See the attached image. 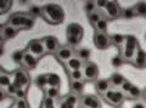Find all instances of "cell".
Wrapping results in <instances>:
<instances>
[{
	"label": "cell",
	"instance_id": "1",
	"mask_svg": "<svg viewBox=\"0 0 146 108\" xmlns=\"http://www.w3.org/2000/svg\"><path fill=\"white\" fill-rule=\"evenodd\" d=\"M42 16L50 24H60L65 18V11L57 4H46L42 7Z\"/></svg>",
	"mask_w": 146,
	"mask_h": 108
},
{
	"label": "cell",
	"instance_id": "2",
	"mask_svg": "<svg viewBox=\"0 0 146 108\" xmlns=\"http://www.w3.org/2000/svg\"><path fill=\"white\" fill-rule=\"evenodd\" d=\"M34 17L29 13H15L7 21L9 26H12L17 29H31L34 26Z\"/></svg>",
	"mask_w": 146,
	"mask_h": 108
},
{
	"label": "cell",
	"instance_id": "3",
	"mask_svg": "<svg viewBox=\"0 0 146 108\" xmlns=\"http://www.w3.org/2000/svg\"><path fill=\"white\" fill-rule=\"evenodd\" d=\"M83 27L79 23H70L67 26L66 29V37H67V43L74 46V45H78L82 39H83Z\"/></svg>",
	"mask_w": 146,
	"mask_h": 108
},
{
	"label": "cell",
	"instance_id": "4",
	"mask_svg": "<svg viewBox=\"0 0 146 108\" xmlns=\"http://www.w3.org/2000/svg\"><path fill=\"white\" fill-rule=\"evenodd\" d=\"M124 46H123V60L131 61L135 55L136 50L139 49L138 46V40L134 35H127L124 40Z\"/></svg>",
	"mask_w": 146,
	"mask_h": 108
},
{
	"label": "cell",
	"instance_id": "5",
	"mask_svg": "<svg viewBox=\"0 0 146 108\" xmlns=\"http://www.w3.org/2000/svg\"><path fill=\"white\" fill-rule=\"evenodd\" d=\"M27 51L31 52L32 55H34L36 58L44 56L46 51H45L43 40H31V41L27 44Z\"/></svg>",
	"mask_w": 146,
	"mask_h": 108
},
{
	"label": "cell",
	"instance_id": "6",
	"mask_svg": "<svg viewBox=\"0 0 146 108\" xmlns=\"http://www.w3.org/2000/svg\"><path fill=\"white\" fill-rule=\"evenodd\" d=\"M104 97H105V100L111 103L112 106H119L125 98V96L123 95V92L117 91V90H112V89H110L107 92H105Z\"/></svg>",
	"mask_w": 146,
	"mask_h": 108
},
{
	"label": "cell",
	"instance_id": "7",
	"mask_svg": "<svg viewBox=\"0 0 146 108\" xmlns=\"http://www.w3.org/2000/svg\"><path fill=\"white\" fill-rule=\"evenodd\" d=\"M82 72H83V76L86 80H94L99 76V68L93 62H88L86 65H84Z\"/></svg>",
	"mask_w": 146,
	"mask_h": 108
},
{
	"label": "cell",
	"instance_id": "8",
	"mask_svg": "<svg viewBox=\"0 0 146 108\" xmlns=\"http://www.w3.org/2000/svg\"><path fill=\"white\" fill-rule=\"evenodd\" d=\"M29 83V78L27 73L25 70H21V69H17L15 73H13V80H12V84L15 85L17 89H21L22 86H25Z\"/></svg>",
	"mask_w": 146,
	"mask_h": 108
},
{
	"label": "cell",
	"instance_id": "9",
	"mask_svg": "<svg viewBox=\"0 0 146 108\" xmlns=\"http://www.w3.org/2000/svg\"><path fill=\"white\" fill-rule=\"evenodd\" d=\"M105 10H106V15L108 16V18H117V17L122 16V9L119 4L115 1H107Z\"/></svg>",
	"mask_w": 146,
	"mask_h": 108
},
{
	"label": "cell",
	"instance_id": "10",
	"mask_svg": "<svg viewBox=\"0 0 146 108\" xmlns=\"http://www.w3.org/2000/svg\"><path fill=\"white\" fill-rule=\"evenodd\" d=\"M43 44H44L45 51L50 52V53L57 52V50L60 49V45H58V40L55 38V37H52V35L45 37V38L43 39Z\"/></svg>",
	"mask_w": 146,
	"mask_h": 108
},
{
	"label": "cell",
	"instance_id": "11",
	"mask_svg": "<svg viewBox=\"0 0 146 108\" xmlns=\"http://www.w3.org/2000/svg\"><path fill=\"white\" fill-rule=\"evenodd\" d=\"M110 43H111L110 41V37L106 33H99V32L95 33L94 44L98 49H100V50H105V49L108 47Z\"/></svg>",
	"mask_w": 146,
	"mask_h": 108
},
{
	"label": "cell",
	"instance_id": "12",
	"mask_svg": "<svg viewBox=\"0 0 146 108\" xmlns=\"http://www.w3.org/2000/svg\"><path fill=\"white\" fill-rule=\"evenodd\" d=\"M131 63H133V66L138 67V68H144V67H146V52L143 49L139 47L138 50H136L133 60H131Z\"/></svg>",
	"mask_w": 146,
	"mask_h": 108
},
{
	"label": "cell",
	"instance_id": "13",
	"mask_svg": "<svg viewBox=\"0 0 146 108\" xmlns=\"http://www.w3.org/2000/svg\"><path fill=\"white\" fill-rule=\"evenodd\" d=\"M56 57L60 60L61 62H68L73 57V50L70 46H62L57 50L56 52Z\"/></svg>",
	"mask_w": 146,
	"mask_h": 108
},
{
	"label": "cell",
	"instance_id": "14",
	"mask_svg": "<svg viewBox=\"0 0 146 108\" xmlns=\"http://www.w3.org/2000/svg\"><path fill=\"white\" fill-rule=\"evenodd\" d=\"M82 105L86 108H100V101L93 95H85L82 98Z\"/></svg>",
	"mask_w": 146,
	"mask_h": 108
},
{
	"label": "cell",
	"instance_id": "15",
	"mask_svg": "<svg viewBox=\"0 0 146 108\" xmlns=\"http://www.w3.org/2000/svg\"><path fill=\"white\" fill-rule=\"evenodd\" d=\"M36 63H38V58L26 50L25 51V57H23V63L22 65H23L26 68H28V69H34Z\"/></svg>",
	"mask_w": 146,
	"mask_h": 108
},
{
	"label": "cell",
	"instance_id": "16",
	"mask_svg": "<svg viewBox=\"0 0 146 108\" xmlns=\"http://www.w3.org/2000/svg\"><path fill=\"white\" fill-rule=\"evenodd\" d=\"M66 67L70 72L73 70H82V67H83V61L79 60L78 57L73 56L68 62H66Z\"/></svg>",
	"mask_w": 146,
	"mask_h": 108
},
{
	"label": "cell",
	"instance_id": "17",
	"mask_svg": "<svg viewBox=\"0 0 146 108\" xmlns=\"http://www.w3.org/2000/svg\"><path fill=\"white\" fill-rule=\"evenodd\" d=\"M77 96L76 95H68L62 98L60 103V108H74L77 105Z\"/></svg>",
	"mask_w": 146,
	"mask_h": 108
},
{
	"label": "cell",
	"instance_id": "18",
	"mask_svg": "<svg viewBox=\"0 0 146 108\" xmlns=\"http://www.w3.org/2000/svg\"><path fill=\"white\" fill-rule=\"evenodd\" d=\"M46 83H48V88H60L61 79L57 74L49 73L46 74Z\"/></svg>",
	"mask_w": 146,
	"mask_h": 108
},
{
	"label": "cell",
	"instance_id": "19",
	"mask_svg": "<svg viewBox=\"0 0 146 108\" xmlns=\"http://www.w3.org/2000/svg\"><path fill=\"white\" fill-rule=\"evenodd\" d=\"M95 89H96V91L99 94H101L104 95L105 92H107L110 89H111V85H110V82L105 79H101V80H98L96 83H95Z\"/></svg>",
	"mask_w": 146,
	"mask_h": 108
},
{
	"label": "cell",
	"instance_id": "20",
	"mask_svg": "<svg viewBox=\"0 0 146 108\" xmlns=\"http://www.w3.org/2000/svg\"><path fill=\"white\" fill-rule=\"evenodd\" d=\"M17 32H18L17 28L7 24V26H4L1 34L4 35V38H5V39H12V38H15L17 35Z\"/></svg>",
	"mask_w": 146,
	"mask_h": 108
},
{
	"label": "cell",
	"instance_id": "21",
	"mask_svg": "<svg viewBox=\"0 0 146 108\" xmlns=\"http://www.w3.org/2000/svg\"><path fill=\"white\" fill-rule=\"evenodd\" d=\"M71 90L73 94L79 95L84 90V82L83 80H71Z\"/></svg>",
	"mask_w": 146,
	"mask_h": 108
},
{
	"label": "cell",
	"instance_id": "22",
	"mask_svg": "<svg viewBox=\"0 0 146 108\" xmlns=\"http://www.w3.org/2000/svg\"><path fill=\"white\" fill-rule=\"evenodd\" d=\"M133 10L135 12L136 16H141V17H146V3L144 1H139L136 3L133 6Z\"/></svg>",
	"mask_w": 146,
	"mask_h": 108
},
{
	"label": "cell",
	"instance_id": "23",
	"mask_svg": "<svg viewBox=\"0 0 146 108\" xmlns=\"http://www.w3.org/2000/svg\"><path fill=\"white\" fill-rule=\"evenodd\" d=\"M123 83H124V78H123V75L119 73L112 74L111 79H110V84L113 85V86H122Z\"/></svg>",
	"mask_w": 146,
	"mask_h": 108
},
{
	"label": "cell",
	"instance_id": "24",
	"mask_svg": "<svg viewBox=\"0 0 146 108\" xmlns=\"http://www.w3.org/2000/svg\"><path fill=\"white\" fill-rule=\"evenodd\" d=\"M102 18H105L104 15H102V13L100 12V11H98V10L89 15V21H90V23L93 24L94 27H95V24H96L100 20H102Z\"/></svg>",
	"mask_w": 146,
	"mask_h": 108
},
{
	"label": "cell",
	"instance_id": "25",
	"mask_svg": "<svg viewBox=\"0 0 146 108\" xmlns=\"http://www.w3.org/2000/svg\"><path fill=\"white\" fill-rule=\"evenodd\" d=\"M124 40H125V37L122 34H113L110 37V41L115 45H122L124 44Z\"/></svg>",
	"mask_w": 146,
	"mask_h": 108
},
{
	"label": "cell",
	"instance_id": "26",
	"mask_svg": "<svg viewBox=\"0 0 146 108\" xmlns=\"http://www.w3.org/2000/svg\"><path fill=\"white\" fill-rule=\"evenodd\" d=\"M89 56H90V50L89 49L83 47V49H79V50L77 51V57H78L79 60H82V61H86L89 58Z\"/></svg>",
	"mask_w": 146,
	"mask_h": 108
},
{
	"label": "cell",
	"instance_id": "27",
	"mask_svg": "<svg viewBox=\"0 0 146 108\" xmlns=\"http://www.w3.org/2000/svg\"><path fill=\"white\" fill-rule=\"evenodd\" d=\"M95 29H96V32H99V33H105V30L107 29V20L106 18L100 20L98 23L95 24Z\"/></svg>",
	"mask_w": 146,
	"mask_h": 108
},
{
	"label": "cell",
	"instance_id": "28",
	"mask_svg": "<svg viewBox=\"0 0 146 108\" xmlns=\"http://www.w3.org/2000/svg\"><path fill=\"white\" fill-rule=\"evenodd\" d=\"M58 92H60L58 88H46L45 89V96L49 98H52V100L58 96Z\"/></svg>",
	"mask_w": 146,
	"mask_h": 108
},
{
	"label": "cell",
	"instance_id": "29",
	"mask_svg": "<svg viewBox=\"0 0 146 108\" xmlns=\"http://www.w3.org/2000/svg\"><path fill=\"white\" fill-rule=\"evenodd\" d=\"M35 85L38 88H45V86H48V83H46V74H40L36 76V79H35Z\"/></svg>",
	"mask_w": 146,
	"mask_h": 108
},
{
	"label": "cell",
	"instance_id": "30",
	"mask_svg": "<svg viewBox=\"0 0 146 108\" xmlns=\"http://www.w3.org/2000/svg\"><path fill=\"white\" fill-rule=\"evenodd\" d=\"M23 57H25V51H15L12 53V60L17 65L23 63Z\"/></svg>",
	"mask_w": 146,
	"mask_h": 108
},
{
	"label": "cell",
	"instance_id": "31",
	"mask_svg": "<svg viewBox=\"0 0 146 108\" xmlns=\"http://www.w3.org/2000/svg\"><path fill=\"white\" fill-rule=\"evenodd\" d=\"M96 7H98V4L95 3V1H88V3H85V11L89 13H93L96 11Z\"/></svg>",
	"mask_w": 146,
	"mask_h": 108
},
{
	"label": "cell",
	"instance_id": "32",
	"mask_svg": "<svg viewBox=\"0 0 146 108\" xmlns=\"http://www.w3.org/2000/svg\"><path fill=\"white\" fill-rule=\"evenodd\" d=\"M70 78H71V80H82L84 78V76H83V72H82V70L70 72Z\"/></svg>",
	"mask_w": 146,
	"mask_h": 108
},
{
	"label": "cell",
	"instance_id": "33",
	"mask_svg": "<svg viewBox=\"0 0 146 108\" xmlns=\"http://www.w3.org/2000/svg\"><path fill=\"white\" fill-rule=\"evenodd\" d=\"M129 95H130L131 98H138V97H140L141 95H143V92H141V90L138 86H134L133 85V88H131V90L129 91Z\"/></svg>",
	"mask_w": 146,
	"mask_h": 108
},
{
	"label": "cell",
	"instance_id": "34",
	"mask_svg": "<svg viewBox=\"0 0 146 108\" xmlns=\"http://www.w3.org/2000/svg\"><path fill=\"white\" fill-rule=\"evenodd\" d=\"M136 15L133 10V7L131 9H127V10H122V17H124V18H134Z\"/></svg>",
	"mask_w": 146,
	"mask_h": 108
},
{
	"label": "cell",
	"instance_id": "35",
	"mask_svg": "<svg viewBox=\"0 0 146 108\" xmlns=\"http://www.w3.org/2000/svg\"><path fill=\"white\" fill-rule=\"evenodd\" d=\"M11 83H10V76L7 74H1L0 75V86H9Z\"/></svg>",
	"mask_w": 146,
	"mask_h": 108
},
{
	"label": "cell",
	"instance_id": "36",
	"mask_svg": "<svg viewBox=\"0 0 146 108\" xmlns=\"http://www.w3.org/2000/svg\"><path fill=\"white\" fill-rule=\"evenodd\" d=\"M29 15L36 17V16H42V7H38V6H32L31 10H29Z\"/></svg>",
	"mask_w": 146,
	"mask_h": 108
},
{
	"label": "cell",
	"instance_id": "37",
	"mask_svg": "<svg viewBox=\"0 0 146 108\" xmlns=\"http://www.w3.org/2000/svg\"><path fill=\"white\" fill-rule=\"evenodd\" d=\"M121 88H122V91L123 92H128V94H129L131 88H133V84H131L130 82H128V80H124V83L122 84Z\"/></svg>",
	"mask_w": 146,
	"mask_h": 108
},
{
	"label": "cell",
	"instance_id": "38",
	"mask_svg": "<svg viewBox=\"0 0 146 108\" xmlns=\"http://www.w3.org/2000/svg\"><path fill=\"white\" fill-rule=\"evenodd\" d=\"M43 108H55L52 98L45 97V100H44V102H43Z\"/></svg>",
	"mask_w": 146,
	"mask_h": 108
},
{
	"label": "cell",
	"instance_id": "39",
	"mask_svg": "<svg viewBox=\"0 0 146 108\" xmlns=\"http://www.w3.org/2000/svg\"><path fill=\"white\" fill-rule=\"evenodd\" d=\"M15 106L17 108H29L28 107V103H27V101L25 100V98H21V100H17Z\"/></svg>",
	"mask_w": 146,
	"mask_h": 108
},
{
	"label": "cell",
	"instance_id": "40",
	"mask_svg": "<svg viewBox=\"0 0 146 108\" xmlns=\"http://www.w3.org/2000/svg\"><path fill=\"white\" fill-rule=\"evenodd\" d=\"M11 6V1H6V0H1L0 1V11H6L9 7Z\"/></svg>",
	"mask_w": 146,
	"mask_h": 108
},
{
	"label": "cell",
	"instance_id": "41",
	"mask_svg": "<svg viewBox=\"0 0 146 108\" xmlns=\"http://www.w3.org/2000/svg\"><path fill=\"white\" fill-rule=\"evenodd\" d=\"M123 63V57L121 56H115L112 58V66H115V67H119L122 66Z\"/></svg>",
	"mask_w": 146,
	"mask_h": 108
},
{
	"label": "cell",
	"instance_id": "42",
	"mask_svg": "<svg viewBox=\"0 0 146 108\" xmlns=\"http://www.w3.org/2000/svg\"><path fill=\"white\" fill-rule=\"evenodd\" d=\"M15 96L17 97V100H21V98H25V96H26V91L23 89H17V91L15 92Z\"/></svg>",
	"mask_w": 146,
	"mask_h": 108
},
{
	"label": "cell",
	"instance_id": "43",
	"mask_svg": "<svg viewBox=\"0 0 146 108\" xmlns=\"http://www.w3.org/2000/svg\"><path fill=\"white\" fill-rule=\"evenodd\" d=\"M16 91H17V88L11 83V84L7 86V92L10 94V95H15V92H16Z\"/></svg>",
	"mask_w": 146,
	"mask_h": 108
},
{
	"label": "cell",
	"instance_id": "44",
	"mask_svg": "<svg viewBox=\"0 0 146 108\" xmlns=\"http://www.w3.org/2000/svg\"><path fill=\"white\" fill-rule=\"evenodd\" d=\"M5 97H6V95H5V92L3 91V90H0V102L1 101H4L5 100Z\"/></svg>",
	"mask_w": 146,
	"mask_h": 108
},
{
	"label": "cell",
	"instance_id": "45",
	"mask_svg": "<svg viewBox=\"0 0 146 108\" xmlns=\"http://www.w3.org/2000/svg\"><path fill=\"white\" fill-rule=\"evenodd\" d=\"M96 4H98V7H99V6H101V7H106L107 1H98Z\"/></svg>",
	"mask_w": 146,
	"mask_h": 108
},
{
	"label": "cell",
	"instance_id": "46",
	"mask_svg": "<svg viewBox=\"0 0 146 108\" xmlns=\"http://www.w3.org/2000/svg\"><path fill=\"white\" fill-rule=\"evenodd\" d=\"M133 108H145L144 105H141V103H136V105H134Z\"/></svg>",
	"mask_w": 146,
	"mask_h": 108
},
{
	"label": "cell",
	"instance_id": "47",
	"mask_svg": "<svg viewBox=\"0 0 146 108\" xmlns=\"http://www.w3.org/2000/svg\"><path fill=\"white\" fill-rule=\"evenodd\" d=\"M4 40H5V38H4V35L3 34H0V45H1L4 43Z\"/></svg>",
	"mask_w": 146,
	"mask_h": 108
},
{
	"label": "cell",
	"instance_id": "48",
	"mask_svg": "<svg viewBox=\"0 0 146 108\" xmlns=\"http://www.w3.org/2000/svg\"><path fill=\"white\" fill-rule=\"evenodd\" d=\"M3 55H4V47L0 45V57H1Z\"/></svg>",
	"mask_w": 146,
	"mask_h": 108
},
{
	"label": "cell",
	"instance_id": "49",
	"mask_svg": "<svg viewBox=\"0 0 146 108\" xmlns=\"http://www.w3.org/2000/svg\"><path fill=\"white\" fill-rule=\"evenodd\" d=\"M143 97L145 98V100H146V89H145V91L143 92Z\"/></svg>",
	"mask_w": 146,
	"mask_h": 108
},
{
	"label": "cell",
	"instance_id": "50",
	"mask_svg": "<svg viewBox=\"0 0 146 108\" xmlns=\"http://www.w3.org/2000/svg\"><path fill=\"white\" fill-rule=\"evenodd\" d=\"M1 74H4V70H3L1 67H0V75H1Z\"/></svg>",
	"mask_w": 146,
	"mask_h": 108
},
{
	"label": "cell",
	"instance_id": "51",
	"mask_svg": "<svg viewBox=\"0 0 146 108\" xmlns=\"http://www.w3.org/2000/svg\"><path fill=\"white\" fill-rule=\"evenodd\" d=\"M12 108H17V107H16V106H15V107H12Z\"/></svg>",
	"mask_w": 146,
	"mask_h": 108
},
{
	"label": "cell",
	"instance_id": "52",
	"mask_svg": "<svg viewBox=\"0 0 146 108\" xmlns=\"http://www.w3.org/2000/svg\"><path fill=\"white\" fill-rule=\"evenodd\" d=\"M74 108H76V107H74Z\"/></svg>",
	"mask_w": 146,
	"mask_h": 108
}]
</instances>
